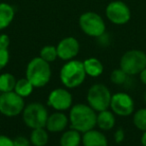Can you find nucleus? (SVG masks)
<instances>
[{
  "instance_id": "nucleus-9",
  "label": "nucleus",
  "mask_w": 146,
  "mask_h": 146,
  "mask_svg": "<svg viewBox=\"0 0 146 146\" xmlns=\"http://www.w3.org/2000/svg\"><path fill=\"white\" fill-rule=\"evenodd\" d=\"M106 17L110 22L116 25H124L131 18V11L126 3L120 0L112 1L106 6Z\"/></svg>"
},
{
  "instance_id": "nucleus-23",
  "label": "nucleus",
  "mask_w": 146,
  "mask_h": 146,
  "mask_svg": "<svg viewBox=\"0 0 146 146\" xmlns=\"http://www.w3.org/2000/svg\"><path fill=\"white\" fill-rule=\"evenodd\" d=\"M40 57L48 63L55 61L57 57H58L56 47L53 46V45H46V46H44L40 50Z\"/></svg>"
},
{
  "instance_id": "nucleus-18",
  "label": "nucleus",
  "mask_w": 146,
  "mask_h": 146,
  "mask_svg": "<svg viewBox=\"0 0 146 146\" xmlns=\"http://www.w3.org/2000/svg\"><path fill=\"white\" fill-rule=\"evenodd\" d=\"M82 141L80 132L75 129L67 130L61 135L60 146H79Z\"/></svg>"
},
{
  "instance_id": "nucleus-21",
  "label": "nucleus",
  "mask_w": 146,
  "mask_h": 146,
  "mask_svg": "<svg viewBox=\"0 0 146 146\" xmlns=\"http://www.w3.org/2000/svg\"><path fill=\"white\" fill-rule=\"evenodd\" d=\"M33 88L34 86L30 83L27 78H21V79L17 80L16 85H15L14 91L18 94L21 97H27L33 92Z\"/></svg>"
},
{
  "instance_id": "nucleus-8",
  "label": "nucleus",
  "mask_w": 146,
  "mask_h": 146,
  "mask_svg": "<svg viewBox=\"0 0 146 146\" xmlns=\"http://www.w3.org/2000/svg\"><path fill=\"white\" fill-rule=\"evenodd\" d=\"M25 103L23 97L15 91L4 92L0 95V113L6 117H15L23 112Z\"/></svg>"
},
{
  "instance_id": "nucleus-31",
  "label": "nucleus",
  "mask_w": 146,
  "mask_h": 146,
  "mask_svg": "<svg viewBox=\"0 0 146 146\" xmlns=\"http://www.w3.org/2000/svg\"><path fill=\"white\" fill-rule=\"evenodd\" d=\"M141 144L143 146H146V131H143V134L141 136Z\"/></svg>"
},
{
  "instance_id": "nucleus-20",
  "label": "nucleus",
  "mask_w": 146,
  "mask_h": 146,
  "mask_svg": "<svg viewBox=\"0 0 146 146\" xmlns=\"http://www.w3.org/2000/svg\"><path fill=\"white\" fill-rule=\"evenodd\" d=\"M16 82V78L11 73H3V74H1L0 75V91H1V93L14 91Z\"/></svg>"
},
{
  "instance_id": "nucleus-29",
  "label": "nucleus",
  "mask_w": 146,
  "mask_h": 146,
  "mask_svg": "<svg viewBox=\"0 0 146 146\" xmlns=\"http://www.w3.org/2000/svg\"><path fill=\"white\" fill-rule=\"evenodd\" d=\"M9 44H10V39H9L8 35L0 34V47H3V48H8Z\"/></svg>"
},
{
  "instance_id": "nucleus-4",
  "label": "nucleus",
  "mask_w": 146,
  "mask_h": 146,
  "mask_svg": "<svg viewBox=\"0 0 146 146\" xmlns=\"http://www.w3.org/2000/svg\"><path fill=\"white\" fill-rule=\"evenodd\" d=\"M120 68L129 76L139 74L146 68V53L138 49L126 51L120 59Z\"/></svg>"
},
{
  "instance_id": "nucleus-2",
  "label": "nucleus",
  "mask_w": 146,
  "mask_h": 146,
  "mask_svg": "<svg viewBox=\"0 0 146 146\" xmlns=\"http://www.w3.org/2000/svg\"><path fill=\"white\" fill-rule=\"evenodd\" d=\"M51 68L48 62L40 56L35 57L29 61L26 67V78L34 88L44 87L51 78Z\"/></svg>"
},
{
  "instance_id": "nucleus-13",
  "label": "nucleus",
  "mask_w": 146,
  "mask_h": 146,
  "mask_svg": "<svg viewBox=\"0 0 146 146\" xmlns=\"http://www.w3.org/2000/svg\"><path fill=\"white\" fill-rule=\"evenodd\" d=\"M68 123L69 118L61 111H58L48 116L45 127H46L47 131L52 132V133H57V132L63 131L66 128V126L68 125Z\"/></svg>"
},
{
  "instance_id": "nucleus-33",
  "label": "nucleus",
  "mask_w": 146,
  "mask_h": 146,
  "mask_svg": "<svg viewBox=\"0 0 146 146\" xmlns=\"http://www.w3.org/2000/svg\"><path fill=\"white\" fill-rule=\"evenodd\" d=\"M0 95H1V91H0Z\"/></svg>"
},
{
  "instance_id": "nucleus-25",
  "label": "nucleus",
  "mask_w": 146,
  "mask_h": 146,
  "mask_svg": "<svg viewBox=\"0 0 146 146\" xmlns=\"http://www.w3.org/2000/svg\"><path fill=\"white\" fill-rule=\"evenodd\" d=\"M9 62V51L8 48L0 47V70H2Z\"/></svg>"
},
{
  "instance_id": "nucleus-32",
  "label": "nucleus",
  "mask_w": 146,
  "mask_h": 146,
  "mask_svg": "<svg viewBox=\"0 0 146 146\" xmlns=\"http://www.w3.org/2000/svg\"><path fill=\"white\" fill-rule=\"evenodd\" d=\"M144 101H145V103H146V91H145V93H144Z\"/></svg>"
},
{
  "instance_id": "nucleus-10",
  "label": "nucleus",
  "mask_w": 146,
  "mask_h": 146,
  "mask_svg": "<svg viewBox=\"0 0 146 146\" xmlns=\"http://www.w3.org/2000/svg\"><path fill=\"white\" fill-rule=\"evenodd\" d=\"M133 98L125 92H118L112 95L110 108L114 114L121 117H126L133 113L134 111Z\"/></svg>"
},
{
  "instance_id": "nucleus-19",
  "label": "nucleus",
  "mask_w": 146,
  "mask_h": 146,
  "mask_svg": "<svg viewBox=\"0 0 146 146\" xmlns=\"http://www.w3.org/2000/svg\"><path fill=\"white\" fill-rule=\"evenodd\" d=\"M48 132L45 127L32 129L30 134V142L34 146H45L48 143Z\"/></svg>"
},
{
  "instance_id": "nucleus-5",
  "label": "nucleus",
  "mask_w": 146,
  "mask_h": 146,
  "mask_svg": "<svg viewBox=\"0 0 146 146\" xmlns=\"http://www.w3.org/2000/svg\"><path fill=\"white\" fill-rule=\"evenodd\" d=\"M48 111L43 104L33 102L25 106L22 112V118L26 126L31 129H36L46 126Z\"/></svg>"
},
{
  "instance_id": "nucleus-7",
  "label": "nucleus",
  "mask_w": 146,
  "mask_h": 146,
  "mask_svg": "<svg viewBox=\"0 0 146 146\" xmlns=\"http://www.w3.org/2000/svg\"><path fill=\"white\" fill-rule=\"evenodd\" d=\"M79 26L86 35L90 37H100L105 33L106 25L103 18L98 13L87 11L80 15Z\"/></svg>"
},
{
  "instance_id": "nucleus-1",
  "label": "nucleus",
  "mask_w": 146,
  "mask_h": 146,
  "mask_svg": "<svg viewBox=\"0 0 146 146\" xmlns=\"http://www.w3.org/2000/svg\"><path fill=\"white\" fill-rule=\"evenodd\" d=\"M96 117L97 114L95 110L87 104H76L72 106L69 113V122L72 129L84 133L94 129L96 126Z\"/></svg>"
},
{
  "instance_id": "nucleus-28",
  "label": "nucleus",
  "mask_w": 146,
  "mask_h": 146,
  "mask_svg": "<svg viewBox=\"0 0 146 146\" xmlns=\"http://www.w3.org/2000/svg\"><path fill=\"white\" fill-rule=\"evenodd\" d=\"M0 146H14L13 139L6 135H0Z\"/></svg>"
},
{
  "instance_id": "nucleus-3",
  "label": "nucleus",
  "mask_w": 146,
  "mask_h": 146,
  "mask_svg": "<svg viewBox=\"0 0 146 146\" xmlns=\"http://www.w3.org/2000/svg\"><path fill=\"white\" fill-rule=\"evenodd\" d=\"M83 62L79 60H69L60 69L59 77L62 84L67 88H76L84 82L86 77Z\"/></svg>"
},
{
  "instance_id": "nucleus-11",
  "label": "nucleus",
  "mask_w": 146,
  "mask_h": 146,
  "mask_svg": "<svg viewBox=\"0 0 146 146\" xmlns=\"http://www.w3.org/2000/svg\"><path fill=\"white\" fill-rule=\"evenodd\" d=\"M47 103L57 111H64L72 105V95L68 90L56 88L49 93Z\"/></svg>"
},
{
  "instance_id": "nucleus-34",
  "label": "nucleus",
  "mask_w": 146,
  "mask_h": 146,
  "mask_svg": "<svg viewBox=\"0 0 146 146\" xmlns=\"http://www.w3.org/2000/svg\"><path fill=\"white\" fill-rule=\"evenodd\" d=\"M145 33H146V32H145Z\"/></svg>"
},
{
  "instance_id": "nucleus-16",
  "label": "nucleus",
  "mask_w": 146,
  "mask_h": 146,
  "mask_svg": "<svg viewBox=\"0 0 146 146\" xmlns=\"http://www.w3.org/2000/svg\"><path fill=\"white\" fill-rule=\"evenodd\" d=\"M15 16V10L12 5L8 3H0V31L7 28L13 21Z\"/></svg>"
},
{
  "instance_id": "nucleus-27",
  "label": "nucleus",
  "mask_w": 146,
  "mask_h": 146,
  "mask_svg": "<svg viewBox=\"0 0 146 146\" xmlns=\"http://www.w3.org/2000/svg\"><path fill=\"white\" fill-rule=\"evenodd\" d=\"M124 138H125V132H124V130L122 129V128H118L115 131V133H114L115 142L116 143H121L124 140Z\"/></svg>"
},
{
  "instance_id": "nucleus-22",
  "label": "nucleus",
  "mask_w": 146,
  "mask_h": 146,
  "mask_svg": "<svg viewBox=\"0 0 146 146\" xmlns=\"http://www.w3.org/2000/svg\"><path fill=\"white\" fill-rule=\"evenodd\" d=\"M133 123L137 129L146 131V108H141L134 113Z\"/></svg>"
},
{
  "instance_id": "nucleus-30",
  "label": "nucleus",
  "mask_w": 146,
  "mask_h": 146,
  "mask_svg": "<svg viewBox=\"0 0 146 146\" xmlns=\"http://www.w3.org/2000/svg\"><path fill=\"white\" fill-rule=\"evenodd\" d=\"M139 78H140V81H141L144 85H146V68L143 69V70L139 73Z\"/></svg>"
},
{
  "instance_id": "nucleus-14",
  "label": "nucleus",
  "mask_w": 146,
  "mask_h": 146,
  "mask_svg": "<svg viewBox=\"0 0 146 146\" xmlns=\"http://www.w3.org/2000/svg\"><path fill=\"white\" fill-rule=\"evenodd\" d=\"M83 146H108V141L106 136L101 131L91 129L86 131L82 136Z\"/></svg>"
},
{
  "instance_id": "nucleus-26",
  "label": "nucleus",
  "mask_w": 146,
  "mask_h": 146,
  "mask_svg": "<svg viewBox=\"0 0 146 146\" xmlns=\"http://www.w3.org/2000/svg\"><path fill=\"white\" fill-rule=\"evenodd\" d=\"M13 143L14 146H30V140L24 136H17L15 139H13Z\"/></svg>"
},
{
  "instance_id": "nucleus-24",
  "label": "nucleus",
  "mask_w": 146,
  "mask_h": 146,
  "mask_svg": "<svg viewBox=\"0 0 146 146\" xmlns=\"http://www.w3.org/2000/svg\"><path fill=\"white\" fill-rule=\"evenodd\" d=\"M128 74L125 73L121 68L114 69L110 74V80L112 83L116 84V85H123L128 79Z\"/></svg>"
},
{
  "instance_id": "nucleus-12",
  "label": "nucleus",
  "mask_w": 146,
  "mask_h": 146,
  "mask_svg": "<svg viewBox=\"0 0 146 146\" xmlns=\"http://www.w3.org/2000/svg\"><path fill=\"white\" fill-rule=\"evenodd\" d=\"M56 49L59 58L64 61H69L78 55L80 50V44L76 38L68 36L59 41Z\"/></svg>"
},
{
  "instance_id": "nucleus-6",
  "label": "nucleus",
  "mask_w": 146,
  "mask_h": 146,
  "mask_svg": "<svg viewBox=\"0 0 146 146\" xmlns=\"http://www.w3.org/2000/svg\"><path fill=\"white\" fill-rule=\"evenodd\" d=\"M111 97L109 88L101 83L93 84L87 92L88 105L97 112L103 111L110 107Z\"/></svg>"
},
{
  "instance_id": "nucleus-15",
  "label": "nucleus",
  "mask_w": 146,
  "mask_h": 146,
  "mask_svg": "<svg viewBox=\"0 0 146 146\" xmlns=\"http://www.w3.org/2000/svg\"><path fill=\"white\" fill-rule=\"evenodd\" d=\"M115 121L114 113L108 109L98 112L97 117H96V125L104 131L111 130L115 126Z\"/></svg>"
},
{
  "instance_id": "nucleus-17",
  "label": "nucleus",
  "mask_w": 146,
  "mask_h": 146,
  "mask_svg": "<svg viewBox=\"0 0 146 146\" xmlns=\"http://www.w3.org/2000/svg\"><path fill=\"white\" fill-rule=\"evenodd\" d=\"M84 69L88 76L90 77H98L103 73L104 67L102 62L95 57H90L83 61Z\"/></svg>"
}]
</instances>
